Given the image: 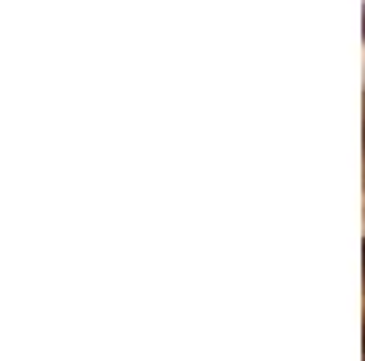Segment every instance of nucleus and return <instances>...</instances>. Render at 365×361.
I'll use <instances>...</instances> for the list:
<instances>
[{"instance_id":"obj_1","label":"nucleus","mask_w":365,"mask_h":361,"mask_svg":"<svg viewBox=\"0 0 365 361\" xmlns=\"http://www.w3.org/2000/svg\"><path fill=\"white\" fill-rule=\"evenodd\" d=\"M361 259H365V248H361Z\"/></svg>"}]
</instances>
